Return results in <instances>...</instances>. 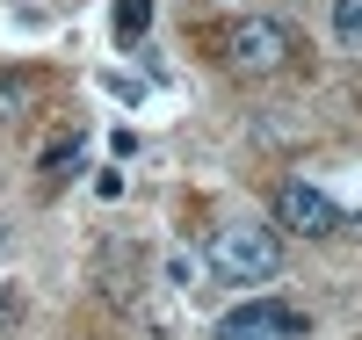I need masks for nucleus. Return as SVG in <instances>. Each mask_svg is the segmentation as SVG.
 <instances>
[{
  "label": "nucleus",
  "instance_id": "nucleus-1",
  "mask_svg": "<svg viewBox=\"0 0 362 340\" xmlns=\"http://www.w3.org/2000/svg\"><path fill=\"white\" fill-rule=\"evenodd\" d=\"M203 261L218 283H268V275L283 268V239L268 225H218L203 246Z\"/></svg>",
  "mask_w": 362,
  "mask_h": 340
},
{
  "label": "nucleus",
  "instance_id": "nucleus-2",
  "mask_svg": "<svg viewBox=\"0 0 362 340\" xmlns=\"http://www.w3.org/2000/svg\"><path fill=\"white\" fill-rule=\"evenodd\" d=\"M290 51H297V37L283 22H268V15L225 29V66L232 73H276V66H290Z\"/></svg>",
  "mask_w": 362,
  "mask_h": 340
},
{
  "label": "nucleus",
  "instance_id": "nucleus-3",
  "mask_svg": "<svg viewBox=\"0 0 362 340\" xmlns=\"http://www.w3.org/2000/svg\"><path fill=\"white\" fill-rule=\"evenodd\" d=\"M218 340H312V319L283 297H254L218 319Z\"/></svg>",
  "mask_w": 362,
  "mask_h": 340
},
{
  "label": "nucleus",
  "instance_id": "nucleus-4",
  "mask_svg": "<svg viewBox=\"0 0 362 340\" xmlns=\"http://www.w3.org/2000/svg\"><path fill=\"white\" fill-rule=\"evenodd\" d=\"M276 225L297 232V239H326V232H341V203L319 196L312 181H283L276 189Z\"/></svg>",
  "mask_w": 362,
  "mask_h": 340
},
{
  "label": "nucleus",
  "instance_id": "nucleus-5",
  "mask_svg": "<svg viewBox=\"0 0 362 340\" xmlns=\"http://www.w3.org/2000/svg\"><path fill=\"white\" fill-rule=\"evenodd\" d=\"M80 160H87V138H80V131H66V138H51V145H44V160H37V167H44L51 181H66Z\"/></svg>",
  "mask_w": 362,
  "mask_h": 340
},
{
  "label": "nucleus",
  "instance_id": "nucleus-6",
  "mask_svg": "<svg viewBox=\"0 0 362 340\" xmlns=\"http://www.w3.org/2000/svg\"><path fill=\"white\" fill-rule=\"evenodd\" d=\"M29 102H37V80L29 73H0V123H15Z\"/></svg>",
  "mask_w": 362,
  "mask_h": 340
},
{
  "label": "nucleus",
  "instance_id": "nucleus-7",
  "mask_svg": "<svg viewBox=\"0 0 362 340\" xmlns=\"http://www.w3.org/2000/svg\"><path fill=\"white\" fill-rule=\"evenodd\" d=\"M145 29H153V0H116V37L138 44Z\"/></svg>",
  "mask_w": 362,
  "mask_h": 340
},
{
  "label": "nucleus",
  "instance_id": "nucleus-8",
  "mask_svg": "<svg viewBox=\"0 0 362 340\" xmlns=\"http://www.w3.org/2000/svg\"><path fill=\"white\" fill-rule=\"evenodd\" d=\"M334 37L341 44H362V0H334Z\"/></svg>",
  "mask_w": 362,
  "mask_h": 340
},
{
  "label": "nucleus",
  "instance_id": "nucleus-9",
  "mask_svg": "<svg viewBox=\"0 0 362 340\" xmlns=\"http://www.w3.org/2000/svg\"><path fill=\"white\" fill-rule=\"evenodd\" d=\"M15 319H22V297H15L8 283H0V340H8V333H15Z\"/></svg>",
  "mask_w": 362,
  "mask_h": 340
},
{
  "label": "nucleus",
  "instance_id": "nucleus-10",
  "mask_svg": "<svg viewBox=\"0 0 362 340\" xmlns=\"http://www.w3.org/2000/svg\"><path fill=\"white\" fill-rule=\"evenodd\" d=\"M0 246H8V218H0Z\"/></svg>",
  "mask_w": 362,
  "mask_h": 340
}]
</instances>
